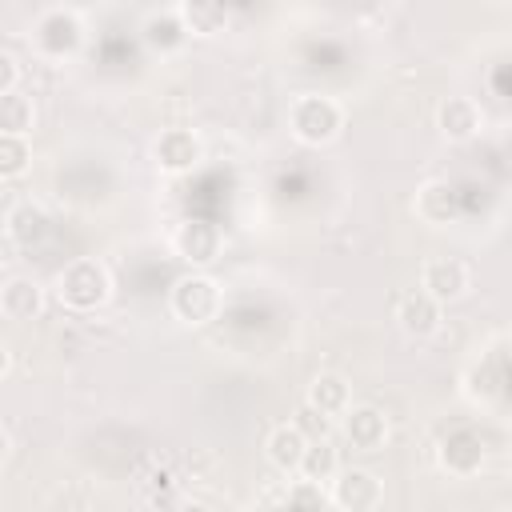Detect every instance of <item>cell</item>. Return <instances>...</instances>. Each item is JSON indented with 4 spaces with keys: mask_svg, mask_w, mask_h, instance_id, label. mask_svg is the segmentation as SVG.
<instances>
[{
    "mask_svg": "<svg viewBox=\"0 0 512 512\" xmlns=\"http://www.w3.org/2000/svg\"><path fill=\"white\" fill-rule=\"evenodd\" d=\"M108 288H112L108 268H104L100 260H92V256L68 260V264L60 268V276H56V296H60V304L72 308V312H92V308H100V304L108 300Z\"/></svg>",
    "mask_w": 512,
    "mask_h": 512,
    "instance_id": "6da1fadb",
    "label": "cell"
},
{
    "mask_svg": "<svg viewBox=\"0 0 512 512\" xmlns=\"http://www.w3.org/2000/svg\"><path fill=\"white\" fill-rule=\"evenodd\" d=\"M0 312L8 320H36L44 312V288L32 276H12L0 284Z\"/></svg>",
    "mask_w": 512,
    "mask_h": 512,
    "instance_id": "4fadbf2b",
    "label": "cell"
},
{
    "mask_svg": "<svg viewBox=\"0 0 512 512\" xmlns=\"http://www.w3.org/2000/svg\"><path fill=\"white\" fill-rule=\"evenodd\" d=\"M32 148L24 136H0V180H16L28 172Z\"/></svg>",
    "mask_w": 512,
    "mask_h": 512,
    "instance_id": "7402d4cb",
    "label": "cell"
},
{
    "mask_svg": "<svg viewBox=\"0 0 512 512\" xmlns=\"http://www.w3.org/2000/svg\"><path fill=\"white\" fill-rule=\"evenodd\" d=\"M220 244H224V236H220V228L208 224V220H184V224L176 228V236H172L176 256H180L184 264H192V268H208V264L220 256Z\"/></svg>",
    "mask_w": 512,
    "mask_h": 512,
    "instance_id": "ba28073f",
    "label": "cell"
},
{
    "mask_svg": "<svg viewBox=\"0 0 512 512\" xmlns=\"http://www.w3.org/2000/svg\"><path fill=\"white\" fill-rule=\"evenodd\" d=\"M304 444H308V440H304L292 424H276V428L268 432V440H264V456H268V464H272V468H280V472L296 476L300 456H304Z\"/></svg>",
    "mask_w": 512,
    "mask_h": 512,
    "instance_id": "ac0fdd59",
    "label": "cell"
},
{
    "mask_svg": "<svg viewBox=\"0 0 512 512\" xmlns=\"http://www.w3.org/2000/svg\"><path fill=\"white\" fill-rule=\"evenodd\" d=\"M140 40H144L152 52H160V56L180 52L184 40H188V28H184V20H180V8H152V12L140 20Z\"/></svg>",
    "mask_w": 512,
    "mask_h": 512,
    "instance_id": "30bf717a",
    "label": "cell"
},
{
    "mask_svg": "<svg viewBox=\"0 0 512 512\" xmlns=\"http://www.w3.org/2000/svg\"><path fill=\"white\" fill-rule=\"evenodd\" d=\"M436 128L444 140L452 144H464L480 132V108L472 96H448L440 108H436Z\"/></svg>",
    "mask_w": 512,
    "mask_h": 512,
    "instance_id": "8fae6325",
    "label": "cell"
},
{
    "mask_svg": "<svg viewBox=\"0 0 512 512\" xmlns=\"http://www.w3.org/2000/svg\"><path fill=\"white\" fill-rule=\"evenodd\" d=\"M420 292H428L444 308L468 292V268L456 256H432L420 264Z\"/></svg>",
    "mask_w": 512,
    "mask_h": 512,
    "instance_id": "52a82bcc",
    "label": "cell"
},
{
    "mask_svg": "<svg viewBox=\"0 0 512 512\" xmlns=\"http://www.w3.org/2000/svg\"><path fill=\"white\" fill-rule=\"evenodd\" d=\"M412 208L424 224H448L456 216V188L448 180H428V184L416 188Z\"/></svg>",
    "mask_w": 512,
    "mask_h": 512,
    "instance_id": "e0dca14e",
    "label": "cell"
},
{
    "mask_svg": "<svg viewBox=\"0 0 512 512\" xmlns=\"http://www.w3.org/2000/svg\"><path fill=\"white\" fill-rule=\"evenodd\" d=\"M184 512H208V508H204V504H188Z\"/></svg>",
    "mask_w": 512,
    "mask_h": 512,
    "instance_id": "83f0119b",
    "label": "cell"
},
{
    "mask_svg": "<svg viewBox=\"0 0 512 512\" xmlns=\"http://www.w3.org/2000/svg\"><path fill=\"white\" fill-rule=\"evenodd\" d=\"M176 8H180V20H184L188 36H212L228 24V8L216 4V0H184Z\"/></svg>",
    "mask_w": 512,
    "mask_h": 512,
    "instance_id": "44dd1931",
    "label": "cell"
},
{
    "mask_svg": "<svg viewBox=\"0 0 512 512\" xmlns=\"http://www.w3.org/2000/svg\"><path fill=\"white\" fill-rule=\"evenodd\" d=\"M336 472H340V452H336V444H332V440H308L296 476L308 480V484H328Z\"/></svg>",
    "mask_w": 512,
    "mask_h": 512,
    "instance_id": "d6986e66",
    "label": "cell"
},
{
    "mask_svg": "<svg viewBox=\"0 0 512 512\" xmlns=\"http://www.w3.org/2000/svg\"><path fill=\"white\" fill-rule=\"evenodd\" d=\"M304 404L332 420V416H340V412L352 404V384H348L340 372H316V376L308 380Z\"/></svg>",
    "mask_w": 512,
    "mask_h": 512,
    "instance_id": "9a60e30c",
    "label": "cell"
},
{
    "mask_svg": "<svg viewBox=\"0 0 512 512\" xmlns=\"http://www.w3.org/2000/svg\"><path fill=\"white\" fill-rule=\"evenodd\" d=\"M32 44H36L40 56H52V60L72 56L84 44L80 12L76 8H44V12H36V20H32Z\"/></svg>",
    "mask_w": 512,
    "mask_h": 512,
    "instance_id": "277c9868",
    "label": "cell"
},
{
    "mask_svg": "<svg viewBox=\"0 0 512 512\" xmlns=\"http://www.w3.org/2000/svg\"><path fill=\"white\" fill-rule=\"evenodd\" d=\"M16 84H20V64H16L12 52L0 48V96L4 92H16Z\"/></svg>",
    "mask_w": 512,
    "mask_h": 512,
    "instance_id": "d4e9b609",
    "label": "cell"
},
{
    "mask_svg": "<svg viewBox=\"0 0 512 512\" xmlns=\"http://www.w3.org/2000/svg\"><path fill=\"white\" fill-rule=\"evenodd\" d=\"M36 128V108H32V96L28 92H4L0 96V136H32Z\"/></svg>",
    "mask_w": 512,
    "mask_h": 512,
    "instance_id": "ffe728a7",
    "label": "cell"
},
{
    "mask_svg": "<svg viewBox=\"0 0 512 512\" xmlns=\"http://www.w3.org/2000/svg\"><path fill=\"white\" fill-rule=\"evenodd\" d=\"M500 384H504V376L500 372H488V368H472L468 376H464V392H468V400H492V396H500Z\"/></svg>",
    "mask_w": 512,
    "mask_h": 512,
    "instance_id": "cb8c5ba5",
    "label": "cell"
},
{
    "mask_svg": "<svg viewBox=\"0 0 512 512\" xmlns=\"http://www.w3.org/2000/svg\"><path fill=\"white\" fill-rule=\"evenodd\" d=\"M396 320H400V328H404L408 336L424 340V336H432V332L440 328V304H436L428 292L412 288V292L400 296V304H396Z\"/></svg>",
    "mask_w": 512,
    "mask_h": 512,
    "instance_id": "5bb4252c",
    "label": "cell"
},
{
    "mask_svg": "<svg viewBox=\"0 0 512 512\" xmlns=\"http://www.w3.org/2000/svg\"><path fill=\"white\" fill-rule=\"evenodd\" d=\"M168 304H172L176 320H184V324H212L220 316V308H224V292H220V284L212 276L188 272V276H180L172 284Z\"/></svg>",
    "mask_w": 512,
    "mask_h": 512,
    "instance_id": "3957f363",
    "label": "cell"
},
{
    "mask_svg": "<svg viewBox=\"0 0 512 512\" xmlns=\"http://www.w3.org/2000/svg\"><path fill=\"white\" fill-rule=\"evenodd\" d=\"M328 500L340 508V512H376L380 500H384V480L372 472V468H344L328 480Z\"/></svg>",
    "mask_w": 512,
    "mask_h": 512,
    "instance_id": "5b68a950",
    "label": "cell"
},
{
    "mask_svg": "<svg viewBox=\"0 0 512 512\" xmlns=\"http://www.w3.org/2000/svg\"><path fill=\"white\" fill-rule=\"evenodd\" d=\"M8 364H12V360H8V348L0 344V380H4V372H8Z\"/></svg>",
    "mask_w": 512,
    "mask_h": 512,
    "instance_id": "4316f807",
    "label": "cell"
},
{
    "mask_svg": "<svg viewBox=\"0 0 512 512\" xmlns=\"http://www.w3.org/2000/svg\"><path fill=\"white\" fill-rule=\"evenodd\" d=\"M48 228H52V220H48V212H44L36 200H16V204L4 212V232H8V240L20 244V248L40 244V240L48 236Z\"/></svg>",
    "mask_w": 512,
    "mask_h": 512,
    "instance_id": "7c38bea8",
    "label": "cell"
},
{
    "mask_svg": "<svg viewBox=\"0 0 512 512\" xmlns=\"http://www.w3.org/2000/svg\"><path fill=\"white\" fill-rule=\"evenodd\" d=\"M304 440H332V420L328 416H320L316 408H308V404H300L296 408V416L288 420Z\"/></svg>",
    "mask_w": 512,
    "mask_h": 512,
    "instance_id": "603a6c76",
    "label": "cell"
},
{
    "mask_svg": "<svg viewBox=\"0 0 512 512\" xmlns=\"http://www.w3.org/2000/svg\"><path fill=\"white\" fill-rule=\"evenodd\" d=\"M340 432L356 452H380L388 440V416L376 404H348L340 412Z\"/></svg>",
    "mask_w": 512,
    "mask_h": 512,
    "instance_id": "8992f818",
    "label": "cell"
},
{
    "mask_svg": "<svg viewBox=\"0 0 512 512\" xmlns=\"http://www.w3.org/2000/svg\"><path fill=\"white\" fill-rule=\"evenodd\" d=\"M340 124H344V112H340V104H336L332 96H324V92H304V96H296L292 108H288V128H292V136H296L300 144H312V148L336 140Z\"/></svg>",
    "mask_w": 512,
    "mask_h": 512,
    "instance_id": "7a4b0ae2",
    "label": "cell"
},
{
    "mask_svg": "<svg viewBox=\"0 0 512 512\" xmlns=\"http://www.w3.org/2000/svg\"><path fill=\"white\" fill-rule=\"evenodd\" d=\"M440 464H444L452 476H472V472L484 464V440H480L472 428L452 432V436L440 444Z\"/></svg>",
    "mask_w": 512,
    "mask_h": 512,
    "instance_id": "2e32d148",
    "label": "cell"
},
{
    "mask_svg": "<svg viewBox=\"0 0 512 512\" xmlns=\"http://www.w3.org/2000/svg\"><path fill=\"white\" fill-rule=\"evenodd\" d=\"M8 448H12V440H8V432H4V428H0V464H4V460H8Z\"/></svg>",
    "mask_w": 512,
    "mask_h": 512,
    "instance_id": "484cf974",
    "label": "cell"
},
{
    "mask_svg": "<svg viewBox=\"0 0 512 512\" xmlns=\"http://www.w3.org/2000/svg\"><path fill=\"white\" fill-rule=\"evenodd\" d=\"M152 156L164 172H192L200 160H204V144L196 132L188 128H164L152 144Z\"/></svg>",
    "mask_w": 512,
    "mask_h": 512,
    "instance_id": "9c48e42d",
    "label": "cell"
}]
</instances>
